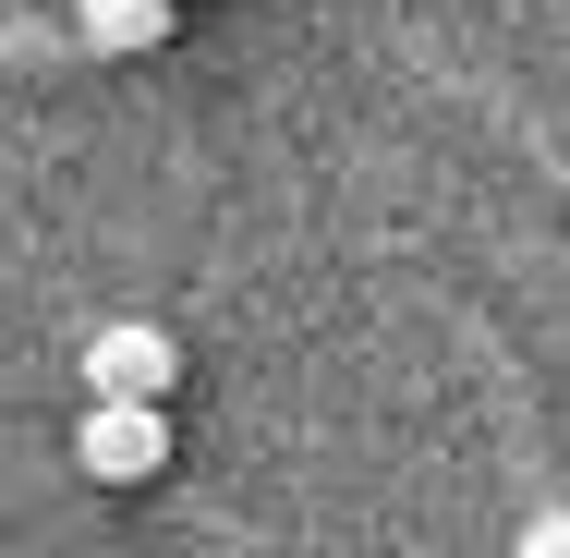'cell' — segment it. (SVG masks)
<instances>
[{"instance_id":"obj_1","label":"cell","mask_w":570,"mask_h":558,"mask_svg":"<svg viewBox=\"0 0 570 558\" xmlns=\"http://www.w3.org/2000/svg\"><path fill=\"white\" fill-rule=\"evenodd\" d=\"M73 461H86L98 486H146V473H170V413H158V401H86Z\"/></svg>"},{"instance_id":"obj_2","label":"cell","mask_w":570,"mask_h":558,"mask_svg":"<svg viewBox=\"0 0 570 558\" xmlns=\"http://www.w3.org/2000/svg\"><path fill=\"white\" fill-rule=\"evenodd\" d=\"M170 376H183V340L146 329V316L86 340V401H170Z\"/></svg>"},{"instance_id":"obj_3","label":"cell","mask_w":570,"mask_h":558,"mask_svg":"<svg viewBox=\"0 0 570 558\" xmlns=\"http://www.w3.org/2000/svg\"><path fill=\"white\" fill-rule=\"evenodd\" d=\"M73 37H86L98 61H134V49L170 37V0H73Z\"/></svg>"},{"instance_id":"obj_4","label":"cell","mask_w":570,"mask_h":558,"mask_svg":"<svg viewBox=\"0 0 570 558\" xmlns=\"http://www.w3.org/2000/svg\"><path fill=\"white\" fill-rule=\"evenodd\" d=\"M510 558H570V510H534V522H522V547Z\"/></svg>"}]
</instances>
